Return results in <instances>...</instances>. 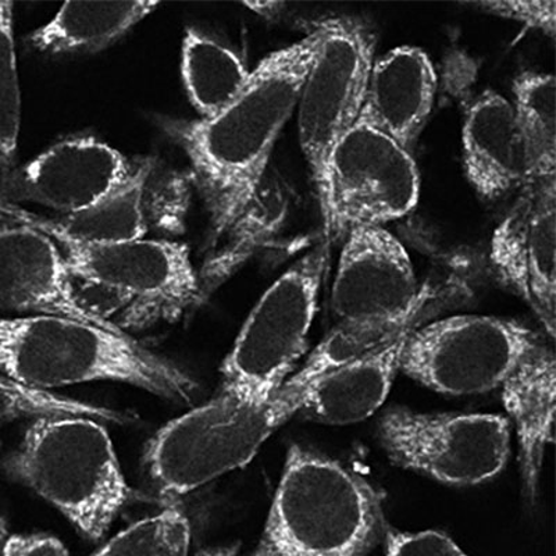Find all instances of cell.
Wrapping results in <instances>:
<instances>
[{
	"label": "cell",
	"mask_w": 556,
	"mask_h": 556,
	"mask_svg": "<svg viewBox=\"0 0 556 556\" xmlns=\"http://www.w3.org/2000/svg\"><path fill=\"white\" fill-rule=\"evenodd\" d=\"M316 29L263 59L215 116L165 123L191 159L216 225H232L250 205L278 137L296 111L317 51Z\"/></svg>",
	"instance_id": "obj_1"
},
{
	"label": "cell",
	"mask_w": 556,
	"mask_h": 556,
	"mask_svg": "<svg viewBox=\"0 0 556 556\" xmlns=\"http://www.w3.org/2000/svg\"><path fill=\"white\" fill-rule=\"evenodd\" d=\"M0 370L22 389L116 381L176 402L197 390L190 376L131 337L52 315L0 317Z\"/></svg>",
	"instance_id": "obj_2"
},
{
	"label": "cell",
	"mask_w": 556,
	"mask_h": 556,
	"mask_svg": "<svg viewBox=\"0 0 556 556\" xmlns=\"http://www.w3.org/2000/svg\"><path fill=\"white\" fill-rule=\"evenodd\" d=\"M386 528L374 486L341 462L294 445L257 551L266 556H365Z\"/></svg>",
	"instance_id": "obj_3"
},
{
	"label": "cell",
	"mask_w": 556,
	"mask_h": 556,
	"mask_svg": "<svg viewBox=\"0 0 556 556\" xmlns=\"http://www.w3.org/2000/svg\"><path fill=\"white\" fill-rule=\"evenodd\" d=\"M8 470L91 540L103 538L130 494L108 431L81 417L35 421Z\"/></svg>",
	"instance_id": "obj_4"
},
{
	"label": "cell",
	"mask_w": 556,
	"mask_h": 556,
	"mask_svg": "<svg viewBox=\"0 0 556 556\" xmlns=\"http://www.w3.org/2000/svg\"><path fill=\"white\" fill-rule=\"evenodd\" d=\"M3 215L38 228L62 248L73 281L118 302V327H142L180 315L200 295V280L190 251L161 240L97 243L81 240L61 223L31 215L4 201Z\"/></svg>",
	"instance_id": "obj_5"
},
{
	"label": "cell",
	"mask_w": 556,
	"mask_h": 556,
	"mask_svg": "<svg viewBox=\"0 0 556 556\" xmlns=\"http://www.w3.org/2000/svg\"><path fill=\"white\" fill-rule=\"evenodd\" d=\"M327 260L319 243L267 288L222 367L223 394L262 402L290 379L306 348Z\"/></svg>",
	"instance_id": "obj_6"
},
{
	"label": "cell",
	"mask_w": 556,
	"mask_h": 556,
	"mask_svg": "<svg viewBox=\"0 0 556 556\" xmlns=\"http://www.w3.org/2000/svg\"><path fill=\"white\" fill-rule=\"evenodd\" d=\"M317 193L327 236L342 240L409 216L419 203V168L409 149L357 123L332 149Z\"/></svg>",
	"instance_id": "obj_7"
},
{
	"label": "cell",
	"mask_w": 556,
	"mask_h": 556,
	"mask_svg": "<svg viewBox=\"0 0 556 556\" xmlns=\"http://www.w3.org/2000/svg\"><path fill=\"white\" fill-rule=\"evenodd\" d=\"M315 29L317 51L295 112L298 141L317 191L332 149L359 122L377 56L375 33L359 18H325Z\"/></svg>",
	"instance_id": "obj_8"
},
{
	"label": "cell",
	"mask_w": 556,
	"mask_h": 556,
	"mask_svg": "<svg viewBox=\"0 0 556 556\" xmlns=\"http://www.w3.org/2000/svg\"><path fill=\"white\" fill-rule=\"evenodd\" d=\"M539 340L533 330L515 320L446 317L410 332L401 370L440 394H484L503 386Z\"/></svg>",
	"instance_id": "obj_9"
},
{
	"label": "cell",
	"mask_w": 556,
	"mask_h": 556,
	"mask_svg": "<svg viewBox=\"0 0 556 556\" xmlns=\"http://www.w3.org/2000/svg\"><path fill=\"white\" fill-rule=\"evenodd\" d=\"M379 440L391 462L451 485L494 479L509 458V421L496 415H429L394 408Z\"/></svg>",
	"instance_id": "obj_10"
},
{
	"label": "cell",
	"mask_w": 556,
	"mask_h": 556,
	"mask_svg": "<svg viewBox=\"0 0 556 556\" xmlns=\"http://www.w3.org/2000/svg\"><path fill=\"white\" fill-rule=\"evenodd\" d=\"M425 296L404 243L387 227L342 238L331 309L340 323H404L421 315Z\"/></svg>",
	"instance_id": "obj_11"
},
{
	"label": "cell",
	"mask_w": 556,
	"mask_h": 556,
	"mask_svg": "<svg viewBox=\"0 0 556 556\" xmlns=\"http://www.w3.org/2000/svg\"><path fill=\"white\" fill-rule=\"evenodd\" d=\"M556 181L525 184L490 242L498 280L535 313L555 339Z\"/></svg>",
	"instance_id": "obj_12"
},
{
	"label": "cell",
	"mask_w": 556,
	"mask_h": 556,
	"mask_svg": "<svg viewBox=\"0 0 556 556\" xmlns=\"http://www.w3.org/2000/svg\"><path fill=\"white\" fill-rule=\"evenodd\" d=\"M132 168L117 149L99 139L68 138L3 176L0 200L77 216L116 190Z\"/></svg>",
	"instance_id": "obj_13"
},
{
	"label": "cell",
	"mask_w": 556,
	"mask_h": 556,
	"mask_svg": "<svg viewBox=\"0 0 556 556\" xmlns=\"http://www.w3.org/2000/svg\"><path fill=\"white\" fill-rule=\"evenodd\" d=\"M0 307L70 317L126 334L83 301L61 248L26 223L0 226Z\"/></svg>",
	"instance_id": "obj_14"
},
{
	"label": "cell",
	"mask_w": 556,
	"mask_h": 556,
	"mask_svg": "<svg viewBox=\"0 0 556 556\" xmlns=\"http://www.w3.org/2000/svg\"><path fill=\"white\" fill-rule=\"evenodd\" d=\"M439 77L424 49L404 45L376 58L359 122L415 148L433 113Z\"/></svg>",
	"instance_id": "obj_15"
},
{
	"label": "cell",
	"mask_w": 556,
	"mask_h": 556,
	"mask_svg": "<svg viewBox=\"0 0 556 556\" xmlns=\"http://www.w3.org/2000/svg\"><path fill=\"white\" fill-rule=\"evenodd\" d=\"M462 162L471 188L485 201L523 188L525 147L508 98L485 89L471 101L462 124Z\"/></svg>",
	"instance_id": "obj_16"
},
{
	"label": "cell",
	"mask_w": 556,
	"mask_h": 556,
	"mask_svg": "<svg viewBox=\"0 0 556 556\" xmlns=\"http://www.w3.org/2000/svg\"><path fill=\"white\" fill-rule=\"evenodd\" d=\"M421 317L359 359L313 386L298 414L321 425L359 424L380 408L401 370L402 352Z\"/></svg>",
	"instance_id": "obj_17"
},
{
	"label": "cell",
	"mask_w": 556,
	"mask_h": 556,
	"mask_svg": "<svg viewBox=\"0 0 556 556\" xmlns=\"http://www.w3.org/2000/svg\"><path fill=\"white\" fill-rule=\"evenodd\" d=\"M503 399L518 434L526 495L539 494L545 451L554 440L556 362L543 340L535 342L504 381Z\"/></svg>",
	"instance_id": "obj_18"
},
{
	"label": "cell",
	"mask_w": 556,
	"mask_h": 556,
	"mask_svg": "<svg viewBox=\"0 0 556 556\" xmlns=\"http://www.w3.org/2000/svg\"><path fill=\"white\" fill-rule=\"evenodd\" d=\"M152 2H72L28 38L37 51L76 54L102 51L155 12Z\"/></svg>",
	"instance_id": "obj_19"
},
{
	"label": "cell",
	"mask_w": 556,
	"mask_h": 556,
	"mask_svg": "<svg viewBox=\"0 0 556 556\" xmlns=\"http://www.w3.org/2000/svg\"><path fill=\"white\" fill-rule=\"evenodd\" d=\"M419 317L421 315L404 323H340L312 352L301 370L276 392L275 399L282 416L288 420L296 415L313 386L359 359Z\"/></svg>",
	"instance_id": "obj_20"
},
{
	"label": "cell",
	"mask_w": 556,
	"mask_h": 556,
	"mask_svg": "<svg viewBox=\"0 0 556 556\" xmlns=\"http://www.w3.org/2000/svg\"><path fill=\"white\" fill-rule=\"evenodd\" d=\"M528 181H556V84L554 74L520 73L513 86Z\"/></svg>",
	"instance_id": "obj_21"
},
{
	"label": "cell",
	"mask_w": 556,
	"mask_h": 556,
	"mask_svg": "<svg viewBox=\"0 0 556 556\" xmlns=\"http://www.w3.org/2000/svg\"><path fill=\"white\" fill-rule=\"evenodd\" d=\"M181 72L188 98L205 118L230 103L251 70L225 45L191 28L184 37Z\"/></svg>",
	"instance_id": "obj_22"
},
{
	"label": "cell",
	"mask_w": 556,
	"mask_h": 556,
	"mask_svg": "<svg viewBox=\"0 0 556 556\" xmlns=\"http://www.w3.org/2000/svg\"><path fill=\"white\" fill-rule=\"evenodd\" d=\"M151 163L134 166L127 180L96 206L66 217L63 227L84 241L116 243L142 240L147 232L146 190Z\"/></svg>",
	"instance_id": "obj_23"
},
{
	"label": "cell",
	"mask_w": 556,
	"mask_h": 556,
	"mask_svg": "<svg viewBox=\"0 0 556 556\" xmlns=\"http://www.w3.org/2000/svg\"><path fill=\"white\" fill-rule=\"evenodd\" d=\"M22 124V96L14 47L13 3L0 2V172L14 168Z\"/></svg>",
	"instance_id": "obj_24"
},
{
	"label": "cell",
	"mask_w": 556,
	"mask_h": 556,
	"mask_svg": "<svg viewBox=\"0 0 556 556\" xmlns=\"http://www.w3.org/2000/svg\"><path fill=\"white\" fill-rule=\"evenodd\" d=\"M386 556H468L454 540L441 531L406 533L386 528Z\"/></svg>",
	"instance_id": "obj_25"
},
{
	"label": "cell",
	"mask_w": 556,
	"mask_h": 556,
	"mask_svg": "<svg viewBox=\"0 0 556 556\" xmlns=\"http://www.w3.org/2000/svg\"><path fill=\"white\" fill-rule=\"evenodd\" d=\"M476 8L495 17L510 20L539 31L551 39L556 31V3L554 0H531V2H484Z\"/></svg>",
	"instance_id": "obj_26"
},
{
	"label": "cell",
	"mask_w": 556,
	"mask_h": 556,
	"mask_svg": "<svg viewBox=\"0 0 556 556\" xmlns=\"http://www.w3.org/2000/svg\"><path fill=\"white\" fill-rule=\"evenodd\" d=\"M163 529L162 514L138 521L109 541L92 556H156Z\"/></svg>",
	"instance_id": "obj_27"
},
{
	"label": "cell",
	"mask_w": 556,
	"mask_h": 556,
	"mask_svg": "<svg viewBox=\"0 0 556 556\" xmlns=\"http://www.w3.org/2000/svg\"><path fill=\"white\" fill-rule=\"evenodd\" d=\"M162 519V539L156 556H190L191 528L180 506L167 505Z\"/></svg>",
	"instance_id": "obj_28"
},
{
	"label": "cell",
	"mask_w": 556,
	"mask_h": 556,
	"mask_svg": "<svg viewBox=\"0 0 556 556\" xmlns=\"http://www.w3.org/2000/svg\"><path fill=\"white\" fill-rule=\"evenodd\" d=\"M2 556H70L54 538L42 534L13 535L3 545Z\"/></svg>",
	"instance_id": "obj_29"
},
{
	"label": "cell",
	"mask_w": 556,
	"mask_h": 556,
	"mask_svg": "<svg viewBox=\"0 0 556 556\" xmlns=\"http://www.w3.org/2000/svg\"><path fill=\"white\" fill-rule=\"evenodd\" d=\"M4 543H7V540H4V530H3L2 521H0V556H2V549H3Z\"/></svg>",
	"instance_id": "obj_30"
},
{
	"label": "cell",
	"mask_w": 556,
	"mask_h": 556,
	"mask_svg": "<svg viewBox=\"0 0 556 556\" xmlns=\"http://www.w3.org/2000/svg\"><path fill=\"white\" fill-rule=\"evenodd\" d=\"M200 556H235L231 551H218V553L202 554Z\"/></svg>",
	"instance_id": "obj_31"
},
{
	"label": "cell",
	"mask_w": 556,
	"mask_h": 556,
	"mask_svg": "<svg viewBox=\"0 0 556 556\" xmlns=\"http://www.w3.org/2000/svg\"><path fill=\"white\" fill-rule=\"evenodd\" d=\"M253 556H266L265 554H262L261 551H256L255 554H253Z\"/></svg>",
	"instance_id": "obj_32"
}]
</instances>
